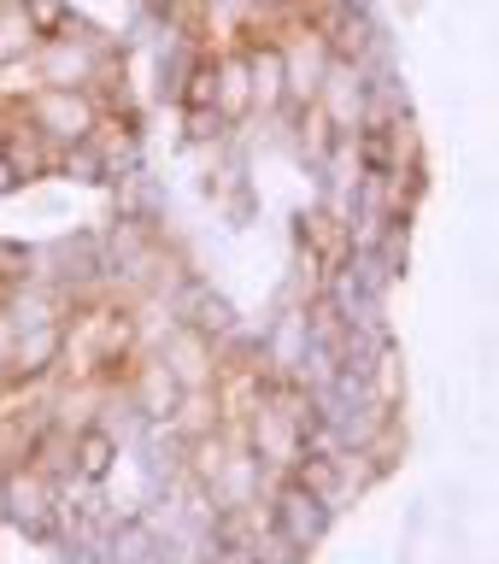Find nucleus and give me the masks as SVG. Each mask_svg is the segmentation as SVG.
Segmentation results:
<instances>
[{"mask_svg":"<svg viewBox=\"0 0 499 564\" xmlns=\"http://www.w3.org/2000/svg\"><path fill=\"white\" fill-rule=\"evenodd\" d=\"M264 506H271V523H276L306 558L329 541V529H335V511L317 500L312 488H300L294 476H271V482H264Z\"/></svg>","mask_w":499,"mask_h":564,"instance_id":"nucleus-3","label":"nucleus"},{"mask_svg":"<svg viewBox=\"0 0 499 564\" xmlns=\"http://www.w3.org/2000/svg\"><path fill=\"white\" fill-rule=\"evenodd\" d=\"M229 135H236V130L224 123L218 106H176V148H200V153H211V148H224Z\"/></svg>","mask_w":499,"mask_h":564,"instance_id":"nucleus-15","label":"nucleus"},{"mask_svg":"<svg viewBox=\"0 0 499 564\" xmlns=\"http://www.w3.org/2000/svg\"><path fill=\"white\" fill-rule=\"evenodd\" d=\"M35 53V30L18 0H0V70H18Z\"/></svg>","mask_w":499,"mask_h":564,"instance_id":"nucleus-16","label":"nucleus"},{"mask_svg":"<svg viewBox=\"0 0 499 564\" xmlns=\"http://www.w3.org/2000/svg\"><path fill=\"white\" fill-rule=\"evenodd\" d=\"M0 523L18 529L24 541H53V482L30 465L0 470Z\"/></svg>","mask_w":499,"mask_h":564,"instance_id":"nucleus-4","label":"nucleus"},{"mask_svg":"<svg viewBox=\"0 0 499 564\" xmlns=\"http://www.w3.org/2000/svg\"><path fill=\"white\" fill-rule=\"evenodd\" d=\"M88 148H95L100 171H106V188L118 176L148 171V118H141V106H130V112H100V123L88 130Z\"/></svg>","mask_w":499,"mask_h":564,"instance_id":"nucleus-5","label":"nucleus"},{"mask_svg":"<svg viewBox=\"0 0 499 564\" xmlns=\"http://www.w3.org/2000/svg\"><path fill=\"white\" fill-rule=\"evenodd\" d=\"M276 53H282V83H289V106H306L317 95V83H324V65H329V47L317 24L306 18H289V24L276 30Z\"/></svg>","mask_w":499,"mask_h":564,"instance_id":"nucleus-6","label":"nucleus"},{"mask_svg":"<svg viewBox=\"0 0 499 564\" xmlns=\"http://www.w3.org/2000/svg\"><path fill=\"white\" fill-rule=\"evenodd\" d=\"M159 365L176 377V388H211L218 382V341H206V335L176 324L165 341H159Z\"/></svg>","mask_w":499,"mask_h":564,"instance_id":"nucleus-9","label":"nucleus"},{"mask_svg":"<svg viewBox=\"0 0 499 564\" xmlns=\"http://www.w3.org/2000/svg\"><path fill=\"white\" fill-rule=\"evenodd\" d=\"M18 106H24V118L53 141V148H65V141H88V130L100 123V100L88 95V88H24Z\"/></svg>","mask_w":499,"mask_h":564,"instance_id":"nucleus-2","label":"nucleus"},{"mask_svg":"<svg viewBox=\"0 0 499 564\" xmlns=\"http://www.w3.org/2000/svg\"><path fill=\"white\" fill-rule=\"evenodd\" d=\"M30 18V30H35V42H47V35H59L77 24V0H18Z\"/></svg>","mask_w":499,"mask_h":564,"instance_id":"nucleus-18","label":"nucleus"},{"mask_svg":"<svg viewBox=\"0 0 499 564\" xmlns=\"http://www.w3.org/2000/svg\"><path fill=\"white\" fill-rule=\"evenodd\" d=\"M123 47L118 35H106L100 24H88V18L77 12V24L47 35V42H35V53L24 59L30 70V88H95L106 53Z\"/></svg>","mask_w":499,"mask_h":564,"instance_id":"nucleus-1","label":"nucleus"},{"mask_svg":"<svg viewBox=\"0 0 499 564\" xmlns=\"http://www.w3.org/2000/svg\"><path fill=\"white\" fill-rule=\"evenodd\" d=\"M112 218H130V224L165 229V188L153 183V171L118 176V183H112Z\"/></svg>","mask_w":499,"mask_h":564,"instance_id":"nucleus-13","label":"nucleus"},{"mask_svg":"<svg viewBox=\"0 0 499 564\" xmlns=\"http://www.w3.org/2000/svg\"><path fill=\"white\" fill-rule=\"evenodd\" d=\"M18 188H24V183H18V176H12V165H7V153H0V200H12Z\"/></svg>","mask_w":499,"mask_h":564,"instance_id":"nucleus-19","label":"nucleus"},{"mask_svg":"<svg viewBox=\"0 0 499 564\" xmlns=\"http://www.w3.org/2000/svg\"><path fill=\"white\" fill-rule=\"evenodd\" d=\"M118 458H123V447L100 430V423H83V430H70V482L106 488V482H112V470H118Z\"/></svg>","mask_w":499,"mask_h":564,"instance_id":"nucleus-12","label":"nucleus"},{"mask_svg":"<svg viewBox=\"0 0 499 564\" xmlns=\"http://www.w3.org/2000/svg\"><path fill=\"white\" fill-rule=\"evenodd\" d=\"M294 253H306V259H317L324 271L335 276L341 264H352V236H347V224L335 218V212H324V206H306V212H294Z\"/></svg>","mask_w":499,"mask_h":564,"instance_id":"nucleus-8","label":"nucleus"},{"mask_svg":"<svg viewBox=\"0 0 499 564\" xmlns=\"http://www.w3.org/2000/svg\"><path fill=\"white\" fill-rule=\"evenodd\" d=\"M405 352H400V341H382L377 347V359H370V400L377 405H388V412H405Z\"/></svg>","mask_w":499,"mask_h":564,"instance_id":"nucleus-14","label":"nucleus"},{"mask_svg":"<svg viewBox=\"0 0 499 564\" xmlns=\"http://www.w3.org/2000/svg\"><path fill=\"white\" fill-rule=\"evenodd\" d=\"M53 176L70 188H106V171L88 141H65V148H53Z\"/></svg>","mask_w":499,"mask_h":564,"instance_id":"nucleus-17","label":"nucleus"},{"mask_svg":"<svg viewBox=\"0 0 499 564\" xmlns=\"http://www.w3.org/2000/svg\"><path fill=\"white\" fill-rule=\"evenodd\" d=\"M365 95H370V70L365 65H347V59H329L312 106L329 118L335 135H359L365 130Z\"/></svg>","mask_w":499,"mask_h":564,"instance_id":"nucleus-7","label":"nucleus"},{"mask_svg":"<svg viewBox=\"0 0 499 564\" xmlns=\"http://www.w3.org/2000/svg\"><path fill=\"white\" fill-rule=\"evenodd\" d=\"M211 106L224 112L229 130L253 123V83H247L241 47H211Z\"/></svg>","mask_w":499,"mask_h":564,"instance_id":"nucleus-11","label":"nucleus"},{"mask_svg":"<svg viewBox=\"0 0 499 564\" xmlns=\"http://www.w3.org/2000/svg\"><path fill=\"white\" fill-rule=\"evenodd\" d=\"M247 59V83H253V118H276L289 112V83H282V53L276 35H253V42H236Z\"/></svg>","mask_w":499,"mask_h":564,"instance_id":"nucleus-10","label":"nucleus"}]
</instances>
